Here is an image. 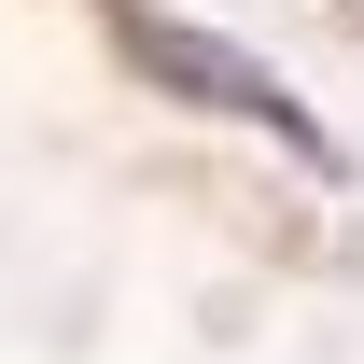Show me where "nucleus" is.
I'll return each mask as SVG.
<instances>
[{
    "label": "nucleus",
    "instance_id": "1",
    "mask_svg": "<svg viewBox=\"0 0 364 364\" xmlns=\"http://www.w3.org/2000/svg\"><path fill=\"white\" fill-rule=\"evenodd\" d=\"M140 70H154V85H182V98H210V112H252V127H280L294 154H322V127L294 112V85H280V70H252L238 43H210V28H140Z\"/></svg>",
    "mask_w": 364,
    "mask_h": 364
}]
</instances>
